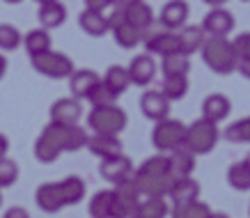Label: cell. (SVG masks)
<instances>
[{
	"label": "cell",
	"mask_w": 250,
	"mask_h": 218,
	"mask_svg": "<svg viewBox=\"0 0 250 218\" xmlns=\"http://www.w3.org/2000/svg\"><path fill=\"white\" fill-rule=\"evenodd\" d=\"M133 179L145 197H166L177 177L170 170V156L159 154V156L147 158L133 173Z\"/></svg>",
	"instance_id": "6da1fadb"
},
{
	"label": "cell",
	"mask_w": 250,
	"mask_h": 218,
	"mask_svg": "<svg viewBox=\"0 0 250 218\" xmlns=\"http://www.w3.org/2000/svg\"><path fill=\"white\" fill-rule=\"evenodd\" d=\"M202 60L216 74H232L236 69V51L228 37H207L202 46Z\"/></svg>",
	"instance_id": "7a4b0ae2"
},
{
	"label": "cell",
	"mask_w": 250,
	"mask_h": 218,
	"mask_svg": "<svg viewBox=\"0 0 250 218\" xmlns=\"http://www.w3.org/2000/svg\"><path fill=\"white\" fill-rule=\"evenodd\" d=\"M64 143H67V127L51 122L39 133L37 143H35V156L42 163H53L55 158L64 152Z\"/></svg>",
	"instance_id": "3957f363"
},
{
	"label": "cell",
	"mask_w": 250,
	"mask_h": 218,
	"mask_svg": "<svg viewBox=\"0 0 250 218\" xmlns=\"http://www.w3.org/2000/svg\"><path fill=\"white\" fill-rule=\"evenodd\" d=\"M218 143V127L213 122L200 117L197 122H193L190 127H186V140L184 147H188L193 154H209Z\"/></svg>",
	"instance_id": "277c9868"
},
{
	"label": "cell",
	"mask_w": 250,
	"mask_h": 218,
	"mask_svg": "<svg viewBox=\"0 0 250 218\" xmlns=\"http://www.w3.org/2000/svg\"><path fill=\"white\" fill-rule=\"evenodd\" d=\"M184 140H186V127L179 120L166 117V120L156 122V127L152 131V143L161 152L179 150V147H184Z\"/></svg>",
	"instance_id": "5b68a950"
},
{
	"label": "cell",
	"mask_w": 250,
	"mask_h": 218,
	"mask_svg": "<svg viewBox=\"0 0 250 218\" xmlns=\"http://www.w3.org/2000/svg\"><path fill=\"white\" fill-rule=\"evenodd\" d=\"M90 129H94V133H110L120 135L122 129L126 127V113L120 106H104V108H94L87 117Z\"/></svg>",
	"instance_id": "8992f818"
},
{
	"label": "cell",
	"mask_w": 250,
	"mask_h": 218,
	"mask_svg": "<svg viewBox=\"0 0 250 218\" xmlns=\"http://www.w3.org/2000/svg\"><path fill=\"white\" fill-rule=\"evenodd\" d=\"M113 196H115V200H113V216L110 218H131L136 207L140 204V196L143 193H140L136 179L129 177V179L115 184Z\"/></svg>",
	"instance_id": "52a82bcc"
},
{
	"label": "cell",
	"mask_w": 250,
	"mask_h": 218,
	"mask_svg": "<svg viewBox=\"0 0 250 218\" xmlns=\"http://www.w3.org/2000/svg\"><path fill=\"white\" fill-rule=\"evenodd\" d=\"M30 60H32V67L37 69L42 76H48V78H71V74L76 71L71 58L58 51H46L42 55L30 58Z\"/></svg>",
	"instance_id": "ba28073f"
},
{
	"label": "cell",
	"mask_w": 250,
	"mask_h": 218,
	"mask_svg": "<svg viewBox=\"0 0 250 218\" xmlns=\"http://www.w3.org/2000/svg\"><path fill=\"white\" fill-rule=\"evenodd\" d=\"M110 14V32H113L115 42L122 46V48H133L138 46V42L145 37L143 32L138 30L133 23H129L124 12H108Z\"/></svg>",
	"instance_id": "9c48e42d"
},
{
	"label": "cell",
	"mask_w": 250,
	"mask_h": 218,
	"mask_svg": "<svg viewBox=\"0 0 250 218\" xmlns=\"http://www.w3.org/2000/svg\"><path fill=\"white\" fill-rule=\"evenodd\" d=\"M202 30L207 37H228L234 30V16L223 7H211V12L202 19Z\"/></svg>",
	"instance_id": "30bf717a"
},
{
	"label": "cell",
	"mask_w": 250,
	"mask_h": 218,
	"mask_svg": "<svg viewBox=\"0 0 250 218\" xmlns=\"http://www.w3.org/2000/svg\"><path fill=\"white\" fill-rule=\"evenodd\" d=\"M99 173H101V177L106 181H110V184H120V181L133 177L136 170H133L131 158H126L124 154H117V156L104 158L101 166H99Z\"/></svg>",
	"instance_id": "8fae6325"
},
{
	"label": "cell",
	"mask_w": 250,
	"mask_h": 218,
	"mask_svg": "<svg viewBox=\"0 0 250 218\" xmlns=\"http://www.w3.org/2000/svg\"><path fill=\"white\" fill-rule=\"evenodd\" d=\"M147 53L149 55H161V58L182 53L179 51V32H174V30L149 32L147 35Z\"/></svg>",
	"instance_id": "7c38bea8"
},
{
	"label": "cell",
	"mask_w": 250,
	"mask_h": 218,
	"mask_svg": "<svg viewBox=\"0 0 250 218\" xmlns=\"http://www.w3.org/2000/svg\"><path fill=\"white\" fill-rule=\"evenodd\" d=\"M81 99L76 97H64L58 99L53 106H51V122L55 124H64V127H74L81 120Z\"/></svg>",
	"instance_id": "4fadbf2b"
},
{
	"label": "cell",
	"mask_w": 250,
	"mask_h": 218,
	"mask_svg": "<svg viewBox=\"0 0 250 218\" xmlns=\"http://www.w3.org/2000/svg\"><path fill=\"white\" fill-rule=\"evenodd\" d=\"M140 110H143V115L147 120L161 122L166 120L167 113H170V99L161 90H149L145 92L143 99H140Z\"/></svg>",
	"instance_id": "5bb4252c"
},
{
	"label": "cell",
	"mask_w": 250,
	"mask_h": 218,
	"mask_svg": "<svg viewBox=\"0 0 250 218\" xmlns=\"http://www.w3.org/2000/svg\"><path fill=\"white\" fill-rule=\"evenodd\" d=\"M78 23L83 32H87L90 37H101L110 32V14L106 9H94V7H85V12H81Z\"/></svg>",
	"instance_id": "9a60e30c"
},
{
	"label": "cell",
	"mask_w": 250,
	"mask_h": 218,
	"mask_svg": "<svg viewBox=\"0 0 250 218\" xmlns=\"http://www.w3.org/2000/svg\"><path fill=\"white\" fill-rule=\"evenodd\" d=\"M35 200H37V207L46 214H55L64 207V197H62V191H60V184L58 181H46L42 186L37 188L35 193Z\"/></svg>",
	"instance_id": "2e32d148"
},
{
	"label": "cell",
	"mask_w": 250,
	"mask_h": 218,
	"mask_svg": "<svg viewBox=\"0 0 250 218\" xmlns=\"http://www.w3.org/2000/svg\"><path fill=\"white\" fill-rule=\"evenodd\" d=\"M188 19V5H186V0H170L163 5L159 14V21L161 25L166 28V30H179L184 23Z\"/></svg>",
	"instance_id": "e0dca14e"
},
{
	"label": "cell",
	"mask_w": 250,
	"mask_h": 218,
	"mask_svg": "<svg viewBox=\"0 0 250 218\" xmlns=\"http://www.w3.org/2000/svg\"><path fill=\"white\" fill-rule=\"evenodd\" d=\"M87 150L99 156L101 161L104 158H110V156H117L122 154V143L117 135H110V133H94L90 135V140H87Z\"/></svg>",
	"instance_id": "ac0fdd59"
},
{
	"label": "cell",
	"mask_w": 250,
	"mask_h": 218,
	"mask_svg": "<svg viewBox=\"0 0 250 218\" xmlns=\"http://www.w3.org/2000/svg\"><path fill=\"white\" fill-rule=\"evenodd\" d=\"M129 74H131V83L133 85H149L156 76V65H154L152 55L145 53V55H136L129 65Z\"/></svg>",
	"instance_id": "d6986e66"
},
{
	"label": "cell",
	"mask_w": 250,
	"mask_h": 218,
	"mask_svg": "<svg viewBox=\"0 0 250 218\" xmlns=\"http://www.w3.org/2000/svg\"><path fill=\"white\" fill-rule=\"evenodd\" d=\"M39 23H42V28L46 30H53V28H60L64 19H67V9L62 5L60 0H44V2H39Z\"/></svg>",
	"instance_id": "ffe728a7"
},
{
	"label": "cell",
	"mask_w": 250,
	"mask_h": 218,
	"mask_svg": "<svg viewBox=\"0 0 250 218\" xmlns=\"http://www.w3.org/2000/svg\"><path fill=\"white\" fill-rule=\"evenodd\" d=\"M167 197L172 200V204L195 202L197 197H200V184H197L193 177H179V179L172 181Z\"/></svg>",
	"instance_id": "44dd1931"
},
{
	"label": "cell",
	"mask_w": 250,
	"mask_h": 218,
	"mask_svg": "<svg viewBox=\"0 0 250 218\" xmlns=\"http://www.w3.org/2000/svg\"><path fill=\"white\" fill-rule=\"evenodd\" d=\"M101 81L97 76V71H92V69H78L71 74L69 78V90H71V97L76 99H87L90 97V92L97 87V83Z\"/></svg>",
	"instance_id": "7402d4cb"
},
{
	"label": "cell",
	"mask_w": 250,
	"mask_h": 218,
	"mask_svg": "<svg viewBox=\"0 0 250 218\" xmlns=\"http://www.w3.org/2000/svg\"><path fill=\"white\" fill-rule=\"evenodd\" d=\"M229 110H232V104H229V99L225 94H209L205 99V104H202V117L213 122V124L225 120Z\"/></svg>",
	"instance_id": "603a6c76"
},
{
	"label": "cell",
	"mask_w": 250,
	"mask_h": 218,
	"mask_svg": "<svg viewBox=\"0 0 250 218\" xmlns=\"http://www.w3.org/2000/svg\"><path fill=\"white\" fill-rule=\"evenodd\" d=\"M170 170L172 174L179 177H190V173L195 170V154L188 147H179V150L170 152Z\"/></svg>",
	"instance_id": "cb8c5ba5"
},
{
	"label": "cell",
	"mask_w": 250,
	"mask_h": 218,
	"mask_svg": "<svg viewBox=\"0 0 250 218\" xmlns=\"http://www.w3.org/2000/svg\"><path fill=\"white\" fill-rule=\"evenodd\" d=\"M207 42V32L202 30V25H188L179 32V51L184 55H193V53L202 51V46Z\"/></svg>",
	"instance_id": "d4e9b609"
},
{
	"label": "cell",
	"mask_w": 250,
	"mask_h": 218,
	"mask_svg": "<svg viewBox=\"0 0 250 218\" xmlns=\"http://www.w3.org/2000/svg\"><path fill=\"white\" fill-rule=\"evenodd\" d=\"M126 19H129V23H133L138 30L143 32L145 37L149 35V28H152V23H154V12L152 7L147 5V2H143V0H138L136 5H131L126 12Z\"/></svg>",
	"instance_id": "484cf974"
},
{
	"label": "cell",
	"mask_w": 250,
	"mask_h": 218,
	"mask_svg": "<svg viewBox=\"0 0 250 218\" xmlns=\"http://www.w3.org/2000/svg\"><path fill=\"white\" fill-rule=\"evenodd\" d=\"M23 46L30 58L35 55H42V53L51 51V35L46 28H37V30H30L25 37H23Z\"/></svg>",
	"instance_id": "4316f807"
},
{
	"label": "cell",
	"mask_w": 250,
	"mask_h": 218,
	"mask_svg": "<svg viewBox=\"0 0 250 218\" xmlns=\"http://www.w3.org/2000/svg\"><path fill=\"white\" fill-rule=\"evenodd\" d=\"M167 216V202L166 197H145L136 207L131 218H166Z\"/></svg>",
	"instance_id": "83f0119b"
},
{
	"label": "cell",
	"mask_w": 250,
	"mask_h": 218,
	"mask_svg": "<svg viewBox=\"0 0 250 218\" xmlns=\"http://www.w3.org/2000/svg\"><path fill=\"white\" fill-rule=\"evenodd\" d=\"M104 83L115 92V94H122V92H126L131 87V74H129V67H108L106 76H104Z\"/></svg>",
	"instance_id": "f1b7e54d"
},
{
	"label": "cell",
	"mask_w": 250,
	"mask_h": 218,
	"mask_svg": "<svg viewBox=\"0 0 250 218\" xmlns=\"http://www.w3.org/2000/svg\"><path fill=\"white\" fill-rule=\"evenodd\" d=\"M170 101H179L188 92V78L186 76H163V83L159 87Z\"/></svg>",
	"instance_id": "f546056e"
},
{
	"label": "cell",
	"mask_w": 250,
	"mask_h": 218,
	"mask_svg": "<svg viewBox=\"0 0 250 218\" xmlns=\"http://www.w3.org/2000/svg\"><path fill=\"white\" fill-rule=\"evenodd\" d=\"M60 184V191H62V197H64V204H78L83 200L85 196V181L81 177H64Z\"/></svg>",
	"instance_id": "4dcf8cb0"
},
{
	"label": "cell",
	"mask_w": 250,
	"mask_h": 218,
	"mask_svg": "<svg viewBox=\"0 0 250 218\" xmlns=\"http://www.w3.org/2000/svg\"><path fill=\"white\" fill-rule=\"evenodd\" d=\"M113 191H99L90 200V216L92 218H110L113 216Z\"/></svg>",
	"instance_id": "1f68e13d"
},
{
	"label": "cell",
	"mask_w": 250,
	"mask_h": 218,
	"mask_svg": "<svg viewBox=\"0 0 250 218\" xmlns=\"http://www.w3.org/2000/svg\"><path fill=\"white\" fill-rule=\"evenodd\" d=\"M228 184L234 191H250V166L246 161H236L228 170Z\"/></svg>",
	"instance_id": "d6a6232c"
},
{
	"label": "cell",
	"mask_w": 250,
	"mask_h": 218,
	"mask_svg": "<svg viewBox=\"0 0 250 218\" xmlns=\"http://www.w3.org/2000/svg\"><path fill=\"white\" fill-rule=\"evenodd\" d=\"M170 216L172 218H209L211 216V209L205 202L195 200V202H186V204H174Z\"/></svg>",
	"instance_id": "836d02e7"
},
{
	"label": "cell",
	"mask_w": 250,
	"mask_h": 218,
	"mask_svg": "<svg viewBox=\"0 0 250 218\" xmlns=\"http://www.w3.org/2000/svg\"><path fill=\"white\" fill-rule=\"evenodd\" d=\"M188 55H184V53H174V55H167L163 58L161 62V71L163 76H186L188 74Z\"/></svg>",
	"instance_id": "e575fe53"
},
{
	"label": "cell",
	"mask_w": 250,
	"mask_h": 218,
	"mask_svg": "<svg viewBox=\"0 0 250 218\" xmlns=\"http://www.w3.org/2000/svg\"><path fill=\"white\" fill-rule=\"evenodd\" d=\"M117 97H120V94H115L104 81H99L97 87L90 92V97L87 99L92 101L94 108H104V106H117Z\"/></svg>",
	"instance_id": "d590c367"
},
{
	"label": "cell",
	"mask_w": 250,
	"mask_h": 218,
	"mask_svg": "<svg viewBox=\"0 0 250 218\" xmlns=\"http://www.w3.org/2000/svg\"><path fill=\"white\" fill-rule=\"evenodd\" d=\"M225 138L229 143H250V117L236 120L225 129Z\"/></svg>",
	"instance_id": "8d00e7d4"
},
{
	"label": "cell",
	"mask_w": 250,
	"mask_h": 218,
	"mask_svg": "<svg viewBox=\"0 0 250 218\" xmlns=\"http://www.w3.org/2000/svg\"><path fill=\"white\" fill-rule=\"evenodd\" d=\"M23 42V35L9 23H0V48L2 51H14Z\"/></svg>",
	"instance_id": "74e56055"
},
{
	"label": "cell",
	"mask_w": 250,
	"mask_h": 218,
	"mask_svg": "<svg viewBox=\"0 0 250 218\" xmlns=\"http://www.w3.org/2000/svg\"><path fill=\"white\" fill-rule=\"evenodd\" d=\"M87 140H90V135L85 133V129H81L78 124L67 127V143H64V152L83 150V147H87Z\"/></svg>",
	"instance_id": "f35d334b"
},
{
	"label": "cell",
	"mask_w": 250,
	"mask_h": 218,
	"mask_svg": "<svg viewBox=\"0 0 250 218\" xmlns=\"http://www.w3.org/2000/svg\"><path fill=\"white\" fill-rule=\"evenodd\" d=\"M16 179H19V166L12 158H2L0 161V188L14 186Z\"/></svg>",
	"instance_id": "ab89813d"
},
{
	"label": "cell",
	"mask_w": 250,
	"mask_h": 218,
	"mask_svg": "<svg viewBox=\"0 0 250 218\" xmlns=\"http://www.w3.org/2000/svg\"><path fill=\"white\" fill-rule=\"evenodd\" d=\"M236 51V58H250V32H243L232 42Z\"/></svg>",
	"instance_id": "60d3db41"
},
{
	"label": "cell",
	"mask_w": 250,
	"mask_h": 218,
	"mask_svg": "<svg viewBox=\"0 0 250 218\" xmlns=\"http://www.w3.org/2000/svg\"><path fill=\"white\" fill-rule=\"evenodd\" d=\"M138 0H108V9L110 12H126L131 5H136Z\"/></svg>",
	"instance_id": "b9f144b4"
},
{
	"label": "cell",
	"mask_w": 250,
	"mask_h": 218,
	"mask_svg": "<svg viewBox=\"0 0 250 218\" xmlns=\"http://www.w3.org/2000/svg\"><path fill=\"white\" fill-rule=\"evenodd\" d=\"M2 218H30V214L23 209V207H9Z\"/></svg>",
	"instance_id": "7bdbcfd3"
},
{
	"label": "cell",
	"mask_w": 250,
	"mask_h": 218,
	"mask_svg": "<svg viewBox=\"0 0 250 218\" xmlns=\"http://www.w3.org/2000/svg\"><path fill=\"white\" fill-rule=\"evenodd\" d=\"M236 69H239V74H241L243 78H248L250 81V58H239Z\"/></svg>",
	"instance_id": "ee69618b"
},
{
	"label": "cell",
	"mask_w": 250,
	"mask_h": 218,
	"mask_svg": "<svg viewBox=\"0 0 250 218\" xmlns=\"http://www.w3.org/2000/svg\"><path fill=\"white\" fill-rule=\"evenodd\" d=\"M7 150H9V140L0 133V161H2V158H7Z\"/></svg>",
	"instance_id": "f6af8a7d"
},
{
	"label": "cell",
	"mask_w": 250,
	"mask_h": 218,
	"mask_svg": "<svg viewBox=\"0 0 250 218\" xmlns=\"http://www.w3.org/2000/svg\"><path fill=\"white\" fill-rule=\"evenodd\" d=\"M85 5L94 9H108V0H85Z\"/></svg>",
	"instance_id": "bcb514c9"
},
{
	"label": "cell",
	"mask_w": 250,
	"mask_h": 218,
	"mask_svg": "<svg viewBox=\"0 0 250 218\" xmlns=\"http://www.w3.org/2000/svg\"><path fill=\"white\" fill-rule=\"evenodd\" d=\"M205 2L209 5V7H223V5L229 2V0H205Z\"/></svg>",
	"instance_id": "7dc6e473"
},
{
	"label": "cell",
	"mask_w": 250,
	"mask_h": 218,
	"mask_svg": "<svg viewBox=\"0 0 250 218\" xmlns=\"http://www.w3.org/2000/svg\"><path fill=\"white\" fill-rule=\"evenodd\" d=\"M5 71H7V60H5V55H0V78L5 76Z\"/></svg>",
	"instance_id": "c3c4849f"
},
{
	"label": "cell",
	"mask_w": 250,
	"mask_h": 218,
	"mask_svg": "<svg viewBox=\"0 0 250 218\" xmlns=\"http://www.w3.org/2000/svg\"><path fill=\"white\" fill-rule=\"evenodd\" d=\"M209 218H229L228 214H223V211H211V216Z\"/></svg>",
	"instance_id": "681fc988"
},
{
	"label": "cell",
	"mask_w": 250,
	"mask_h": 218,
	"mask_svg": "<svg viewBox=\"0 0 250 218\" xmlns=\"http://www.w3.org/2000/svg\"><path fill=\"white\" fill-rule=\"evenodd\" d=\"M5 2H9V5H16V2H21V0H5Z\"/></svg>",
	"instance_id": "f907efd6"
},
{
	"label": "cell",
	"mask_w": 250,
	"mask_h": 218,
	"mask_svg": "<svg viewBox=\"0 0 250 218\" xmlns=\"http://www.w3.org/2000/svg\"><path fill=\"white\" fill-rule=\"evenodd\" d=\"M243 161H246V163H248V166H250V152H248V156L243 158Z\"/></svg>",
	"instance_id": "816d5d0a"
},
{
	"label": "cell",
	"mask_w": 250,
	"mask_h": 218,
	"mask_svg": "<svg viewBox=\"0 0 250 218\" xmlns=\"http://www.w3.org/2000/svg\"><path fill=\"white\" fill-rule=\"evenodd\" d=\"M0 191H2V188H0ZM0 202H2V193H0Z\"/></svg>",
	"instance_id": "f5cc1de1"
},
{
	"label": "cell",
	"mask_w": 250,
	"mask_h": 218,
	"mask_svg": "<svg viewBox=\"0 0 250 218\" xmlns=\"http://www.w3.org/2000/svg\"><path fill=\"white\" fill-rule=\"evenodd\" d=\"M37 2H44V0H37Z\"/></svg>",
	"instance_id": "db71d44e"
},
{
	"label": "cell",
	"mask_w": 250,
	"mask_h": 218,
	"mask_svg": "<svg viewBox=\"0 0 250 218\" xmlns=\"http://www.w3.org/2000/svg\"><path fill=\"white\" fill-rule=\"evenodd\" d=\"M246 2H248V0H246Z\"/></svg>",
	"instance_id": "11a10c76"
}]
</instances>
